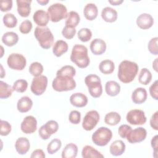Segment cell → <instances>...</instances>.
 <instances>
[{"instance_id":"cell-53","label":"cell","mask_w":158,"mask_h":158,"mask_svg":"<svg viewBox=\"0 0 158 158\" xmlns=\"http://www.w3.org/2000/svg\"><path fill=\"white\" fill-rule=\"evenodd\" d=\"M38 133H39V136L41 137V139H44V140H46V139H48L51 135H50L49 134H48L46 131L44 129V125H42L40 128H39V130H38Z\"/></svg>"},{"instance_id":"cell-55","label":"cell","mask_w":158,"mask_h":158,"mask_svg":"<svg viewBox=\"0 0 158 158\" xmlns=\"http://www.w3.org/2000/svg\"><path fill=\"white\" fill-rule=\"evenodd\" d=\"M157 58H156L152 62V67L156 72H157Z\"/></svg>"},{"instance_id":"cell-16","label":"cell","mask_w":158,"mask_h":158,"mask_svg":"<svg viewBox=\"0 0 158 158\" xmlns=\"http://www.w3.org/2000/svg\"><path fill=\"white\" fill-rule=\"evenodd\" d=\"M33 21L38 25V27H46L49 21V16L48 13L44 10L40 9L36 10L33 15Z\"/></svg>"},{"instance_id":"cell-5","label":"cell","mask_w":158,"mask_h":158,"mask_svg":"<svg viewBox=\"0 0 158 158\" xmlns=\"http://www.w3.org/2000/svg\"><path fill=\"white\" fill-rule=\"evenodd\" d=\"M85 83L88 88L89 93L92 97L98 98L101 96L102 86L99 76L95 74H89L85 77Z\"/></svg>"},{"instance_id":"cell-25","label":"cell","mask_w":158,"mask_h":158,"mask_svg":"<svg viewBox=\"0 0 158 158\" xmlns=\"http://www.w3.org/2000/svg\"><path fill=\"white\" fill-rule=\"evenodd\" d=\"M81 156L83 158H102L104 157L100 152L89 145H86L83 148Z\"/></svg>"},{"instance_id":"cell-54","label":"cell","mask_w":158,"mask_h":158,"mask_svg":"<svg viewBox=\"0 0 158 158\" xmlns=\"http://www.w3.org/2000/svg\"><path fill=\"white\" fill-rule=\"evenodd\" d=\"M123 2V0H112V1L109 0V2L110 4L113 5V6H118V5H120V4H121Z\"/></svg>"},{"instance_id":"cell-56","label":"cell","mask_w":158,"mask_h":158,"mask_svg":"<svg viewBox=\"0 0 158 158\" xmlns=\"http://www.w3.org/2000/svg\"><path fill=\"white\" fill-rule=\"evenodd\" d=\"M37 2L41 4V6H44L49 2L48 0H37Z\"/></svg>"},{"instance_id":"cell-4","label":"cell","mask_w":158,"mask_h":158,"mask_svg":"<svg viewBox=\"0 0 158 158\" xmlns=\"http://www.w3.org/2000/svg\"><path fill=\"white\" fill-rule=\"evenodd\" d=\"M52 87L58 92L68 91L76 87V82L73 78L67 76H56L52 81Z\"/></svg>"},{"instance_id":"cell-9","label":"cell","mask_w":158,"mask_h":158,"mask_svg":"<svg viewBox=\"0 0 158 158\" xmlns=\"http://www.w3.org/2000/svg\"><path fill=\"white\" fill-rule=\"evenodd\" d=\"M7 64L9 67L13 70H22L26 66V58L21 54L12 53L7 59Z\"/></svg>"},{"instance_id":"cell-21","label":"cell","mask_w":158,"mask_h":158,"mask_svg":"<svg viewBox=\"0 0 158 158\" xmlns=\"http://www.w3.org/2000/svg\"><path fill=\"white\" fill-rule=\"evenodd\" d=\"M126 146L123 141L120 139L115 140L111 143L109 151L110 153L114 156H120L122 155L125 151Z\"/></svg>"},{"instance_id":"cell-26","label":"cell","mask_w":158,"mask_h":158,"mask_svg":"<svg viewBox=\"0 0 158 158\" xmlns=\"http://www.w3.org/2000/svg\"><path fill=\"white\" fill-rule=\"evenodd\" d=\"M2 42L7 46H13L16 44L19 41L18 35L13 31H7L2 36Z\"/></svg>"},{"instance_id":"cell-41","label":"cell","mask_w":158,"mask_h":158,"mask_svg":"<svg viewBox=\"0 0 158 158\" xmlns=\"http://www.w3.org/2000/svg\"><path fill=\"white\" fill-rule=\"evenodd\" d=\"M44 125L46 132L50 135L56 133L59 129V124L55 120H49Z\"/></svg>"},{"instance_id":"cell-8","label":"cell","mask_w":158,"mask_h":158,"mask_svg":"<svg viewBox=\"0 0 158 158\" xmlns=\"http://www.w3.org/2000/svg\"><path fill=\"white\" fill-rule=\"evenodd\" d=\"M48 82V78L44 75H41L38 77H34L30 86L31 92L36 96L41 95L46 89Z\"/></svg>"},{"instance_id":"cell-50","label":"cell","mask_w":158,"mask_h":158,"mask_svg":"<svg viewBox=\"0 0 158 158\" xmlns=\"http://www.w3.org/2000/svg\"><path fill=\"white\" fill-rule=\"evenodd\" d=\"M150 125L155 130H158V111L154 112L150 119Z\"/></svg>"},{"instance_id":"cell-10","label":"cell","mask_w":158,"mask_h":158,"mask_svg":"<svg viewBox=\"0 0 158 158\" xmlns=\"http://www.w3.org/2000/svg\"><path fill=\"white\" fill-rule=\"evenodd\" d=\"M99 118L100 116L97 110H92L88 111L83 119L82 127L86 131L92 130L97 125L99 121Z\"/></svg>"},{"instance_id":"cell-3","label":"cell","mask_w":158,"mask_h":158,"mask_svg":"<svg viewBox=\"0 0 158 158\" xmlns=\"http://www.w3.org/2000/svg\"><path fill=\"white\" fill-rule=\"evenodd\" d=\"M34 35L42 48L48 49L52 46L54 42V36L48 27H36Z\"/></svg>"},{"instance_id":"cell-20","label":"cell","mask_w":158,"mask_h":158,"mask_svg":"<svg viewBox=\"0 0 158 158\" xmlns=\"http://www.w3.org/2000/svg\"><path fill=\"white\" fill-rule=\"evenodd\" d=\"M30 148V143L28 138L25 137L19 138L15 143V148L20 155H24L28 152Z\"/></svg>"},{"instance_id":"cell-24","label":"cell","mask_w":158,"mask_h":158,"mask_svg":"<svg viewBox=\"0 0 158 158\" xmlns=\"http://www.w3.org/2000/svg\"><path fill=\"white\" fill-rule=\"evenodd\" d=\"M83 14L88 20L92 21L94 20L98 14L97 6L93 3H88L83 9Z\"/></svg>"},{"instance_id":"cell-44","label":"cell","mask_w":158,"mask_h":158,"mask_svg":"<svg viewBox=\"0 0 158 158\" xmlns=\"http://www.w3.org/2000/svg\"><path fill=\"white\" fill-rule=\"evenodd\" d=\"M32 27L33 25L31 22L29 20H25L20 23L19 26V30L23 34H27L31 31Z\"/></svg>"},{"instance_id":"cell-39","label":"cell","mask_w":158,"mask_h":158,"mask_svg":"<svg viewBox=\"0 0 158 158\" xmlns=\"http://www.w3.org/2000/svg\"><path fill=\"white\" fill-rule=\"evenodd\" d=\"M28 88V83L27 80L23 79H19L16 80L12 86L14 91L18 93L25 92Z\"/></svg>"},{"instance_id":"cell-13","label":"cell","mask_w":158,"mask_h":158,"mask_svg":"<svg viewBox=\"0 0 158 158\" xmlns=\"http://www.w3.org/2000/svg\"><path fill=\"white\" fill-rule=\"evenodd\" d=\"M20 128L22 132L25 134H31L34 133L37 128V120L32 115L25 117L20 125Z\"/></svg>"},{"instance_id":"cell-29","label":"cell","mask_w":158,"mask_h":158,"mask_svg":"<svg viewBox=\"0 0 158 158\" xmlns=\"http://www.w3.org/2000/svg\"><path fill=\"white\" fill-rule=\"evenodd\" d=\"M68 49L69 46L65 41L58 40L53 45L52 52L56 57H60L68 51Z\"/></svg>"},{"instance_id":"cell-42","label":"cell","mask_w":158,"mask_h":158,"mask_svg":"<svg viewBox=\"0 0 158 158\" xmlns=\"http://www.w3.org/2000/svg\"><path fill=\"white\" fill-rule=\"evenodd\" d=\"M157 41H158V38L154 37L150 40L148 44V48L149 51L153 55L158 54Z\"/></svg>"},{"instance_id":"cell-23","label":"cell","mask_w":158,"mask_h":158,"mask_svg":"<svg viewBox=\"0 0 158 158\" xmlns=\"http://www.w3.org/2000/svg\"><path fill=\"white\" fill-rule=\"evenodd\" d=\"M117 12L110 7H105L101 11V17L106 22L112 23L117 19Z\"/></svg>"},{"instance_id":"cell-36","label":"cell","mask_w":158,"mask_h":158,"mask_svg":"<svg viewBox=\"0 0 158 158\" xmlns=\"http://www.w3.org/2000/svg\"><path fill=\"white\" fill-rule=\"evenodd\" d=\"M4 25L7 28H14L17 24V19L16 17L12 13L6 14L2 18Z\"/></svg>"},{"instance_id":"cell-32","label":"cell","mask_w":158,"mask_h":158,"mask_svg":"<svg viewBox=\"0 0 158 158\" xmlns=\"http://www.w3.org/2000/svg\"><path fill=\"white\" fill-rule=\"evenodd\" d=\"M121 120L120 115L117 112H110L104 117V122L110 126H115L117 125Z\"/></svg>"},{"instance_id":"cell-57","label":"cell","mask_w":158,"mask_h":158,"mask_svg":"<svg viewBox=\"0 0 158 158\" xmlns=\"http://www.w3.org/2000/svg\"><path fill=\"white\" fill-rule=\"evenodd\" d=\"M5 75H6V73H5V72H4L3 67H2V65L1 64V74H0L1 78H3V77L5 76Z\"/></svg>"},{"instance_id":"cell-43","label":"cell","mask_w":158,"mask_h":158,"mask_svg":"<svg viewBox=\"0 0 158 158\" xmlns=\"http://www.w3.org/2000/svg\"><path fill=\"white\" fill-rule=\"evenodd\" d=\"M1 123V131H0V135L1 136H7L8 135L12 130L11 125L6 120H1L0 122Z\"/></svg>"},{"instance_id":"cell-33","label":"cell","mask_w":158,"mask_h":158,"mask_svg":"<svg viewBox=\"0 0 158 158\" xmlns=\"http://www.w3.org/2000/svg\"><path fill=\"white\" fill-rule=\"evenodd\" d=\"M152 78L151 72L148 69L143 68L138 76V81L142 85H147L151 82Z\"/></svg>"},{"instance_id":"cell-19","label":"cell","mask_w":158,"mask_h":158,"mask_svg":"<svg viewBox=\"0 0 158 158\" xmlns=\"http://www.w3.org/2000/svg\"><path fill=\"white\" fill-rule=\"evenodd\" d=\"M17 12L22 17H27L31 12V0H17Z\"/></svg>"},{"instance_id":"cell-17","label":"cell","mask_w":158,"mask_h":158,"mask_svg":"<svg viewBox=\"0 0 158 158\" xmlns=\"http://www.w3.org/2000/svg\"><path fill=\"white\" fill-rule=\"evenodd\" d=\"M70 104L77 107H83L88 103L87 96L81 93H75L70 97Z\"/></svg>"},{"instance_id":"cell-34","label":"cell","mask_w":158,"mask_h":158,"mask_svg":"<svg viewBox=\"0 0 158 158\" xmlns=\"http://www.w3.org/2000/svg\"><path fill=\"white\" fill-rule=\"evenodd\" d=\"M14 89L10 85H8L7 83L0 81V98L1 99H7L9 98L13 92Z\"/></svg>"},{"instance_id":"cell-30","label":"cell","mask_w":158,"mask_h":158,"mask_svg":"<svg viewBox=\"0 0 158 158\" xmlns=\"http://www.w3.org/2000/svg\"><path fill=\"white\" fill-rule=\"evenodd\" d=\"M80 21V17L79 14L75 11H70L68 13L65 25V26L71 27V28H75L79 23Z\"/></svg>"},{"instance_id":"cell-2","label":"cell","mask_w":158,"mask_h":158,"mask_svg":"<svg viewBox=\"0 0 158 158\" xmlns=\"http://www.w3.org/2000/svg\"><path fill=\"white\" fill-rule=\"evenodd\" d=\"M70 60L79 68L84 69L89 64L87 48L82 44H75L72 49Z\"/></svg>"},{"instance_id":"cell-27","label":"cell","mask_w":158,"mask_h":158,"mask_svg":"<svg viewBox=\"0 0 158 158\" xmlns=\"http://www.w3.org/2000/svg\"><path fill=\"white\" fill-rule=\"evenodd\" d=\"M105 90L107 95L110 96H116L120 91V85L115 81L110 80L106 82Z\"/></svg>"},{"instance_id":"cell-18","label":"cell","mask_w":158,"mask_h":158,"mask_svg":"<svg viewBox=\"0 0 158 158\" xmlns=\"http://www.w3.org/2000/svg\"><path fill=\"white\" fill-rule=\"evenodd\" d=\"M148 98L147 91L145 88L138 87L136 88L132 93L131 100L136 104H140L144 102Z\"/></svg>"},{"instance_id":"cell-6","label":"cell","mask_w":158,"mask_h":158,"mask_svg":"<svg viewBox=\"0 0 158 158\" xmlns=\"http://www.w3.org/2000/svg\"><path fill=\"white\" fill-rule=\"evenodd\" d=\"M112 137V131L106 127H101L92 135V141L97 146H105L111 140Z\"/></svg>"},{"instance_id":"cell-37","label":"cell","mask_w":158,"mask_h":158,"mask_svg":"<svg viewBox=\"0 0 158 158\" xmlns=\"http://www.w3.org/2000/svg\"><path fill=\"white\" fill-rule=\"evenodd\" d=\"M62 146V142L59 139H53L47 146V151L49 154L57 152Z\"/></svg>"},{"instance_id":"cell-45","label":"cell","mask_w":158,"mask_h":158,"mask_svg":"<svg viewBox=\"0 0 158 158\" xmlns=\"http://www.w3.org/2000/svg\"><path fill=\"white\" fill-rule=\"evenodd\" d=\"M76 31H77L75 28H71L65 25V27L63 28L62 30V35L65 38L70 40L74 37Z\"/></svg>"},{"instance_id":"cell-11","label":"cell","mask_w":158,"mask_h":158,"mask_svg":"<svg viewBox=\"0 0 158 158\" xmlns=\"http://www.w3.org/2000/svg\"><path fill=\"white\" fill-rule=\"evenodd\" d=\"M127 121L133 125H143L146 122L147 118L143 110L140 109H132L126 116Z\"/></svg>"},{"instance_id":"cell-15","label":"cell","mask_w":158,"mask_h":158,"mask_svg":"<svg viewBox=\"0 0 158 158\" xmlns=\"http://www.w3.org/2000/svg\"><path fill=\"white\" fill-rule=\"evenodd\" d=\"M106 42L100 38L94 39L90 43V50L91 52L96 56L101 55L105 52L106 50Z\"/></svg>"},{"instance_id":"cell-22","label":"cell","mask_w":158,"mask_h":158,"mask_svg":"<svg viewBox=\"0 0 158 158\" xmlns=\"http://www.w3.org/2000/svg\"><path fill=\"white\" fill-rule=\"evenodd\" d=\"M33 106V101L28 96H23L19 99L17 103V110L21 113L28 112Z\"/></svg>"},{"instance_id":"cell-49","label":"cell","mask_w":158,"mask_h":158,"mask_svg":"<svg viewBox=\"0 0 158 158\" xmlns=\"http://www.w3.org/2000/svg\"><path fill=\"white\" fill-rule=\"evenodd\" d=\"M0 7L2 12H7L12 7V0H2L0 2Z\"/></svg>"},{"instance_id":"cell-58","label":"cell","mask_w":158,"mask_h":158,"mask_svg":"<svg viewBox=\"0 0 158 158\" xmlns=\"http://www.w3.org/2000/svg\"><path fill=\"white\" fill-rule=\"evenodd\" d=\"M1 50H2V52H1V57H2V56H3V51H4V49H3V47H2V46H1Z\"/></svg>"},{"instance_id":"cell-47","label":"cell","mask_w":158,"mask_h":158,"mask_svg":"<svg viewBox=\"0 0 158 158\" xmlns=\"http://www.w3.org/2000/svg\"><path fill=\"white\" fill-rule=\"evenodd\" d=\"M131 130V127L127 124L120 125L118 129V133L119 136L122 138H126L128 133Z\"/></svg>"},{"instance_id":"cell-51","label":"cell","mask_w":158,"mask_h":158,"mask_svg":"<svg viewBox=\"0 0 158 158\" xmlns=\"http://www.w3.org/2000/svg\"><path fill=\"white\" fill-rule=\"evenodd\" d=\"M158 135H155L154 137H152L151 141V144L152 148L154 149V157H157V147H158Z\"/></svg>"},{"instance_id":"cell-46","label":"cell","mask_w":158,"mask_h":158,"mask_svg":"<svg viewBox=\"0 0 158 158\" xmlns=\"http://www.w3.org/2000/svg\"><path fill=\"white\" fill-rule=\"evenodd\" d=\"M69 120L73 124H75V125L78 124L81 120L80 112L76 110H72L69 114Z\"/></svg>"},{"instance_id":"cell-12","label":"cell","mask_w":158,"mask_h":158,"mask_svg":"<svg viewBox=\"0 0 158 158\" xmlns=\"http://www.w3.org/2000/svg\"><path fill=\"white\" fill-rule=\"evenodd\" d=\"M147 136V131L143 127H138L134 130H131L128 133L126 139L131 144L142 142Z\"/></svg>"},{"instance_id":"cell-38","label":"cell","mask_w":158,"mask_h":158,"mask_svg":"<svg viewBox=\"0 0 158 158\" xmlns=\"http://www.w3.org/2000/svg\"><path fill=\"white\" fill-rule=\"evenodd\" d=\"M28 70L31 75L38 77L42 74L43 72V66L38 62H33L30 64Z\"/></svg>"},{"instance_id":"cell-1","label":"cell","mask_w":158,"mask_h":158,"mask_svg":"<svg viewBox=\"0 0 158 158\" xmlns=\"http://www.w3.org/2000/svg\"><path fill=\"white\" fill-rule=\"evenodd\" d=\"M138 65L135 62L128 60L122 61L118 66L117 77L123 83H129L133 81L138 72Z\"/></svg>"},{"instance_id":"cell-40","label":"cell","mask_w":158,"mask_h":158,"mask_svg":"<svg viewBox=\"0 0 158 158\" xmlns=\"http://www.w3.org/2000/svg\"><path fill=\"white\" fill-rule=\"evenodd\" d=\"M77 35L81 41L87 42L91 40L92 37V32L88 28H82L78 31Z\"/></svg>"},{"instance_id":"cell-48","label":"cell","mask_w":158,"mask_h":158,"mask_svg":"<svg viewBox=\"0 0 158 158\" xmlns=\"http://www.w3.org/2000/svg\"><path fill=\"white\" fill-rule=\"evenodd\" d=\"M151 96L155 100H158V81L156 80L149 87Z\"/></svg>"},{"instance_id":"cell-14","label":"cell","mask_w":158,"mask_h":158,"mask_svg":"<svg viewBox=\"0 0 158 158\" xmlns=\"http://www.w3.org/2000/svg\"><path fill=\"white\" fill-rule=\"evenodd\" d=\"M136 24L141 29L147 30L153 25L154 19L149 14L143 13L137 17Z\"/></svg>"},{"instance_id":"cell-28","label":"cell","mask_w":158,"mask_h":158,"mask_svg":"<svg viewBox=\"0 0 158 158\" xmlns=\"http://www.w3.org/2000/svg\"><path fill=\"white\" fill-rule=\"evenodd\" d=\"M78 153L77 146L72 143L67 144L62 150V158H75L77 157Z\"/></svg>"},{"instance_id":"cell-52","label":"cell","mask_w":158,"mask_h":158,"mask_svg":"<svg viewBox=\"0 0 158 158\" xmlns=\"http://www.w3.org/2000/svg\"><path fill=\"white\" fill-rule=\"evenodd\" d=\"M45 154L43 151L41 149H38L33 151L31 155L30 156L31 158H44Z\"/></svg>"},{"instance_id":"cell-7","label":"cell","mask_w":158,"mask_h":158,"mask_svg":"<svg viewBox=\"0 0 158 158\" xmlns=\"http://www.w3.org/2000/svg\"><path fill=\"white\" fill-rule=\"evenodd\" d=\"M48 13L52 22H58L67 18V9L65 5L61 3H54L48 8Z\"/></svg>"},{"instance_id":"cell-35","label":"cell","mask_w":158,"mask_h":158,"mask_svg":"<svg viewBox=\"0 0 158 158\" xmlns=\"http://www.w3.org/2000/svg\"><path fill=\"white\" fill-rule=\"evenodd\" d=\"M76 74L75 69L72 65H64L56 73V76H67L73 78Z\"/></svg>"},{"instance_id":"cell-31","label":"cell","mask_w":158,"mask_h":158,"mask_svg":"<svg viewBox=\"0 0 158 158\" xmlns=\"http://www.w3.org/2000/svg\"><path fill=\"white\" fill-rule=\"evenodd\" d=\"M99 69L100 72L104 74H110L114 71L115 64L111 60H103L99 65Z\"/></svg>"}]
</instances>
